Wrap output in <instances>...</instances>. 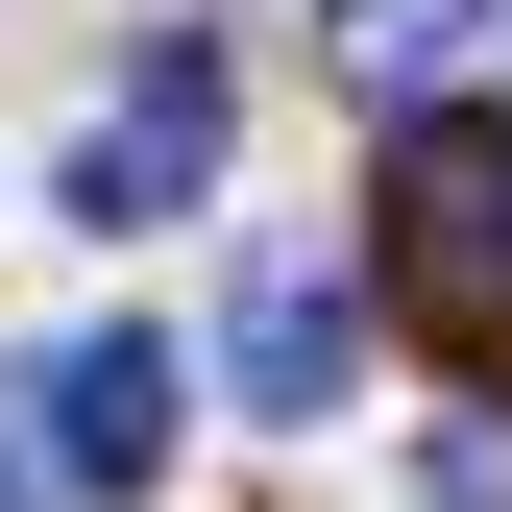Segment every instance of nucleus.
<instances>
[{"mask_svg":"<svg viewBox=\"0 0 512 512\" xmlns=\"http://www.w3.org/2000/svg\"><path fill=\"white\" fill-rule=\"evenodd\" d=\"M366 244H391V293H415L464 366H512V122L439 98L415 147H391V220H366Z\"/></svg>","mask_w":512,"mask_h":512,"instance_id":"f257e3e1","label":"nucleus"},{"mask_svg":"<svg viewBox=\"0 0 512 512\" xmlns=\"http://www.w3.org/2000/svg\"><path fill=\"white\" fill-rule=\"evenodd\" d=\"M171 391H196V366H171L147 317L49 342V366H25V439H49V488H147V464H171Z\"/></svg>","mask_w":512,"mask_h":512,"instance_id":"f03ea898","label":"nucleus"},{"mask_svg":"<svg viewBox=\"0 0 512 512\" xmlns=\"http://www.w3.org/2000/svg\"><path fill=\"white\" fill-rule=\"evenodd\" d=\"M196 196H220V49H147L74 147V220H196Z\"/></svg>","mask_w":512,"mask_h":512,"instance_id":"7ed1b4c3","label":"nucleus"},{"mask_svg":"<svg viewBox=\"0 0 512 512\" xmlns=\"http://www.w3.org/2000/svg\"><path fill=\"white\" fill-rule=\"evenodd\" d=\"M342 366H366V293L317 269V244H269L244 317H220V391H244V415H342Z\"/></svg>","mask_w":512,"mask_h":512,"instance_id":"20e7f679","label":"nucleus"},{"mask_svg":"<svg viewBox=\"0 0 512 512\" xmlns=\"http://www.w3.org/2000/svg\"><path fill=\"white\" fill-rule=\"evenodd\" d=\"M317 25H342V74L415 98V74H464V49H488V0H317Z\"/></svg>","mask_w":512,"mask_h":512,"instance_id":"39448f33","label":"nucleus"},{"mask_svg":"<svg viewBox=\"0 0 512 512\" xmlns=\"http://www.w3.org/2000/svg\"><path fill=\"white\" fill-rule=\"evenodd\" d=\"M0 512H49V439H25V366H0Z\"/></svg>","mask_w":512,"mask_h":512,"instance_id":"423d86ee","label":"nucleus"}]
</instances>
